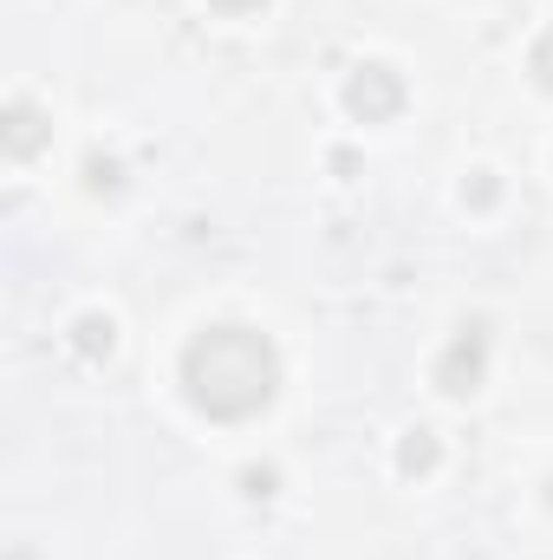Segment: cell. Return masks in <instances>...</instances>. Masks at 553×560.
<instances>
[{"label": "cell", "mask_w": 553, "mask_h": 560, "mask_svg": "<svg viewBox=\"0 0 553 560\" xmlns=\"http://www.w3.org/2000/svg\"><path fill=\"white\" fill-rule=\"evenodd\" d=\"M280 392V352L255 326H209L183 346V398L215 423L268 411Z\"/></svg>", "instance_id": "obj_1"}, {"label": "cell", "mask_w": 553, "mask_h": 560, "mask_svg": "<svg viewBox=\"0 0 553 560\" xmlns=\"http://www.w3.org/2000/svg\"><path fill=\"white\" fill-rule=\"evenodd\" d=\"M345 112L365 118V125L398 118V112H404V79H398L391 66H352V79H345Z\"/></svg>", "instance_id": "obj_2"}, {"label": "cell", "mask_w": 553, "mask_h": 560, "mask_svg": "<svg viewBox=\"0 0 553 560\" xmlns=\"http://www.w3.org/2000/svg\"><path fill=\"white\" fill-rule=\"evenodd\" d=\"M482 372H489V326L475 319V326H462V332L443 346V359H436V385H443L449 398H469V392L482 385Z\"/></svg>", "instance_id": "obj_3"}, {"label": "cell", "mask_w": 553, "mask_h": 560, "mask_svg": "<svg viewBox=\"0 0 553 560\" xmlns=\"http://www.w3.org/2000/svg\"><path fill=\"white\" fill-rule=\"evenodd\" d=\"M0 138H7V156H33V150L46 143V118H39V105L13 98V105H7V125H0Z\"/></svg>", "instance_id": "obj_4"}, {"label": "cell", "mask_w": 553, "mask_h": 560, "mask_svg": "<svg viewBox=\"0 0 553 560\" xmlns=\"http://www.w3.org/2000/svg\"><path fill=\"white\" fill-rule=\"evenodd\" d=\"M111 346H118V326H111L105 313H85V319L72 326V352H79V359H111Z\"/></svg>", "instance_id": "obj_5"}, {"label": "cell", "mask_w": 553, "mask_h": 560, "mask_svg": "<svg viewBox=\"0 0 553 560\" xmlns=\"http://www.w3.org/2000/svg\"><path fill=\"white\" fill-rule=\"evenodd\" d=\"M398 469H404V476H423V469H436V436H430V430H411V436L398 443Z\"/></svg>", "instance_id": "obj_6"}, {"label": "cell", "mask_w": 553, "mask_h": 560, "mask_svg": "<svg viewBox=\"0 0 553 560\" xmlns=\"http://www.w3.org/2000/svg\"><path fill=\"white\" fill-rule=\"evenodd\" d=\"M528 72H534V85H541V92H553V26L534 39V52H528Z\"/></svg>", "instance_id": "obj_7"}, {"label": "cell", "mask_w": 553, "mask_h": 560, "mask_svg": "<svg viewBox=\"0 0 553 560\" xmlns=\"http://www.w3.org/2000/svg\"><path fill=\"white\" fill-rule=\"evenodd\" d=\"M85 183H92V189H118V163H98V156H92V163H85Z\"/></svg>", "instance_id": "obj_8"}, {"label": "cell", "mask_w": 553, "mask_h": 560, "mask_svg": "<svg viewBox=\"0 0 553 560\" xmlns=\"http://www.w3.org/2000/svg\"><path fill=\"white\" fill-rule=\"evenodd\" d=\"M242 489H248V495H274V469H248Z\"/></svg>", "instance_id": "obj_9"}, {"label": "cell", "mask_w": 553, "mask_h": 560, "mask_svg": "<svg viewBox=\"0 0 553 560\" xmlns=\"http://www.w3.org/2000/svg\"><path fill=\"white\" fill-rule=\"evenodd\" d=\"M215 13H255V7H268V0H209Z\"/></svg>", "instance_id": "obj_10"}, {"label": "cell", "mask_w": 553, "mask_h": 560, "mask_svg": "<svg viewBox=\"0 0 553 560\" xmlns=\"http://www.w3.org/2000/svg\"><path fill=\"white\" fill-rule=\"evenodd\" d=\"M548 502H553V482H548Z\"/></svg>", "instance_id": "obj_11"}]
</instances>
